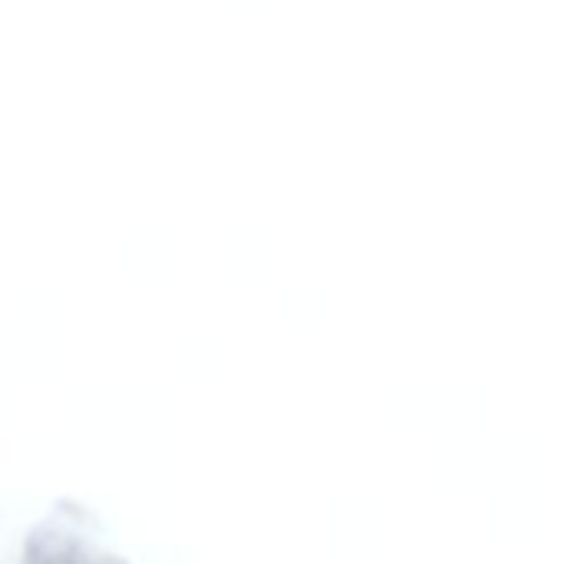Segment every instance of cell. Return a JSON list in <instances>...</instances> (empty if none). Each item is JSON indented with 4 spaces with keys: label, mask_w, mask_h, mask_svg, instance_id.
I'll return each instance as SVG.
<instances>
[{
    "label": "cell",
    "mask_w": 564,
    "mask_h": 564,
    "mask_svg": "<svg viewBox=\"0 0 564 564\" xmlns=\"http://www.w3.org/2000/svg\"><path fill=\"white\" fill-rule=\"evenodd\" d=\"M28 564H87V561H80V554L70 547H41Z\"/></svg>",
    "instance_id": "6da1fadb"
}]
</instances>
